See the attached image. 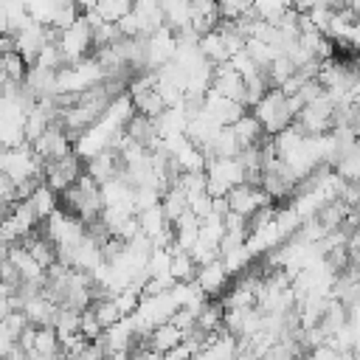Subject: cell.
Listing matches in <instances>:
<instances>
[{
	"label": "cell",
	"mask_w": 360,
	"mask_h": 360,
	"mask_svg": "<svg viewBox=\"0 0 360 360\" xmlns=\"http://www.w3.org/2000/svg\"><path fill=\"white\" fill-rule=\"evenodd\" d=\"M183 340H186V332H183L177 323H172V321L155 326V329L143 338V343H146L152 352H158V354H169V352L177 349Z\"/></svg>",
	"instance_id": "3957f363"
},
{
	"label": "cell",
	"mask_w": 360,
	"mask_h": 360,
	"mask_svg": "<svg viewBox=\"0 0 360 360\" xmlns=\"http://www.w3.org/2000/svg\"><path fill=\"white\" fill-rule=\"evenodd\" d=\"M228 276H231V270L225 267V262L222 259H217V262H211V264H202L200 270H197V287L208 295V298H217L222 290H225V284H228Z\"/></svg>",
	"instance_id": "7a4b0ae2"
},
{
	"label": "cell",
	"mask_w": 360,
	"mask_h": 360,
	"mask_svg": "<svg viewBox=\"0 0 360 360\" xmlns=\"http://www.w3.org/2000/svg\"><path fill=\"white\" fill-rule=\"evenodd\" d=\"M250 112L262 121V127H264V132H267L270 138L295 124V112H292V107H290V98H287V93L278 90V87H270L267 96H264Z\"/></svg>",
	"instance_id": "6da1fadb"
},
{
	"label": "cell",
	"mask_w": 360,
	"mask_h": 360,
	"mask_svg": "<svg viewBox=\"0 0 360 360\" xmlns=\"http://www.w3.org/2000/svg\"><path fill=\"white\" fill-rule=\"evenodd\" d=\"M217 6H219V17L225 22H231V20H239V17L253 14L256 0H217Z\"/></svg>",
	"instance_id": "277c9868"
},
{
	"label": "cell",
	"mask_w": 360,
	"mask_h": 360,
	"mask_svg": "<svg viewBox=\"0 0 360 360\" xmlns=\"http://www.w3.org/2000/svg\"><path fill=\"white\" fill-rule=\"evenodd\" d=\"M284 11H290L287 0H256V6H253V14L264 22H276Z\"/></svg>",
	"instance_id": "5b68a950"
}]
</instances>
